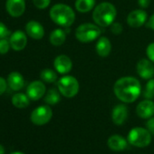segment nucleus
<instances>
[{"mask_svg": "<svg viewBox=\"0 0 154 154\" xmlns=\"http://www.w3.org/2000/svg\"><path fill=\"white\" fill-rule=\"evenodd\" d=\"M113 93L121 102L131 103L135 102L140 95L141 85L135 77L124 76L115 82Z\"/></svg>", "mask_w": 154, "mask_h": 154, "instance_id": "obj_1", "label": "nucleus"}, {"mask_svg": "<svg viewBox=\"0 0 154 154\" xmlns=\"http://www.w3.org/2000/svg\"><path fill=\"white\" fill-rule=\"evenodd\" d=\"M117 17L116 8L110 2H103L97 5L93 11L94 22L101 27H108Z\"/></svg>", "mask_w": 154, "mask_h": 154, "instance_id": "obj_2", "label": "nucleus"}, {"mask_svg": "<svg viewBox=\"0 0 154 154\" xmlns=\"http://www.w3.org/2000/svg\"><path fill=\"white\" fill-rule=\"evenodd\" d=\"M50 18L56 25L68 28L75 21V13L73 9L65 4H56L49 11Z\"/></svg>", "mask_w": 154, "mask_h": 154, "instance_id": "obj_3", "label": "nucleus"}, {"mask_svg": "<svg viewBox=\"0 0 154 154\" xmlns=\"http://www.w3.org/2000/svg\"><path fill=\"white\" fill-rule=\"evenodd\" d=\"M102 27L96 24L85 23L75 29V37L81 43H90L100 37Z\"/></svg>", "mask_w": 154, "mask_h": 154, "instance_id": "obj_4", "label": "nucleus"}, {"mask_svg": "<svg viewBox=\"0 0 154 154\" xmlns=\"http://www.w3.org/2000/svg\"><path fill=\"white\" fill-rule=\"evenodd\" d=\"M58 91L66 98H72L79 92V82L72 75H64L57 83Z\"/></svg>", "mask_w": 154, "mask_h": 154, "instance_id": "obj_5", "label": "nucleus"}, {"mask_svg": "<svg viewBox=\"0 0 154 154\" xmlns=\"http://www.w3.org/2000/svg\"><path fill=\"white\" fill-rule=\"evenodd\" d=\"M128 141L135 147H147L151 142V133L145 128L135 127L129 131Z\"/></svg>", "mask_w": 154, "mask_h": 154, "instance_id": "obj_6", "label": "nucleus"}, {"mask_svg": "<svg viewBox=\"0 0 154 154\" xmlns=\"http://www.w3.org/2000/svg\"><path fill=\"white\" fill-rule=\"evenodd\" d=\"M53 117V111L49 105H41L35 108L30 116L31 122L35 125H45Z\"/></svg>", "mask_w": 154, "mask_h": 154, "instance_id": "obj_7", "label": "nucleus"}, {"mask_svg": "<svg viewBox=\"0 0 154 154\" xmlns=\"http://www.w3.org/2000/svg\"><path fill=\"white\" fill-rule=\"evenodd\" d=\"M148 18V14L143 9H135L129 13L127 16V24L132 28H138L142 26Z\"/></svg>", "mask_w": 154, "mask_h": 154, "instance_id": "obj_8", "label": "nucleus"}, {"mask_svg": "<svg viewBox=\"0 0 154 154\" xmlns=\"http://www.w3.org/2000/svg\"><path fill=\"white\" fill-rule=\"evenodd\" d=\"M136 71L140 78L149 80L154 76V64L149 59H140L137 63Z\"/></svg>", "mask_w": 154, "mask_h": 154, "instance_id": "obj_9", "label": "nucleus"}, {"mask_svg": "<svg viewBox=\"0 0 154 154\" xmlns=\"http://www.w3.org/2000/svg\"><path fill=\"white\" fill-rule=\"evenodd\" d=\"M46 93V87L43 81H33L26 88V94L32 101H38Z\"/></svg>", "mask_w": 154, "mask_h": 154, "instance_id": "obj_10", "label": "nucleus"}, {"mask_svg": "<svg viewBox=\"0 0 154 154\" xmlns=\"http://www.w3.org/2000/svg\"><path fill=\"white\" fill-rule=\"evenodd\" d=\"M8 40L11 45V48L15 51H22L23 49L26 48L27 45L26 35L21 30H17L14 33H12Z\"/></svg>", "mask_w": 154, "mask_h": 154, "instance_id": "obj_11", "label": "nucleus"}, {"mask_svg": "<svg viewBox=\"0 0 154 154\" xmlns=\"http://www.w3.org/2000/svg\"><path fill=\"white\" fill-rule=\"evenodd\" d=\"M55 71L60 74H66L71 72L72 68V62L71 58L65 54H60L55 57L54 61Z\"/></svg>", "mask_w": 154, "mask_h": 154, "instance_id": "obj_12", "label": "nucleus"}, {"mask_svg": "<svg viewBox=\"0 0 154 154\" xmlns=\"http://www.w3.org/2000/svg\"><path fill=\"white\" fill-rule=\"evenodd\" d=\"M6 8L12 17H19L26 11V0H7Z\"/></svg>", "mask_w": 154, "mask_h": 154, "instance_id": "obj_13", "label": "nucleus"}, {"mask_svg": "<svg viewBox=\"0 0 154 154\" xmlns=\"http://www.w3.org/2000/svg\"><path fill=\"white\" fill-rule=\"evenodd\" d=\"M136 113L141 119H149L154 115V102L145 99L139 103L136 107Z\"/></svg>", "mask_w": 154, "mask_h": 154, "instance_id": "obj_14", "label": "nucleus"}, {"mask_svg": "<svg viewBox=\"0 0 154 154\" xmlns=\"http://www.w3.org/2000/svg\"><path fill=\"white\" fill-rule=\"evenodd\" d=\"M26 31L27 35L35 40H40L45 35L44 26L35 20H31L26 25Z\"/></svg>", "mask_w": 154, "mask_h": 154, "instance_id": "obj_15", "label": "nucleus"}, {"mask_svg": "<svg viewBox=\"0 0 154 154\" xmlns=\"http://www.w3.org/2000/svg\"><path fill=\"white\" fill-rule=\"evenodd\" d=\"M128 114L129 111L127 106L124 104H118L113 108L112 112V120L114 124L122 125L126 122Z\"/></svg>", "mask_w": 154, "mask_h": 154, "instance_id": "obj_16", "label": "nucleus"}, {"mask_svg": "<svg viewBox=\"0 0 154 154\" xmlns=\"http://www.w3.org/2000/svg\"><path fill=\"white\" fill-rule=\"evenodd\" d=\"M8 85L13 91H19L25 86V78L19 72H12L8 76Z\"/></svg>", "mask_w": 154, "mask_h": 154, "instance_id": "obj_17", "label": "nucleus"}, {"mask_svg": "<svg viewBox=\"0 0 154 154\" xmlns=\"http://www.w3.org/2000/svg\"><path fill=\"white\" fill-rule=\"evenodd\" d=\"M107 145L113 151H122L127 147V141L122 136L114 134L108 139Z\"/></svg>", "mask_w": 154, "mask_h": 154, "instance_id": "obj_18", "label": "nucleus"}, {"mask_svg": "<svg viewBox=\"0 0 154 154\" xmlns=\"http://www.w3.org/2000/svg\"><path fill=\"white\" fill-rule=\"evenodd\" d=\"M96 53L101 57H107L112 51V43L106 36L99 37L96 45H95Z\"/></svg>", "mask_w": 154, "mask_h": 154, "instance_id": "obj_19", "label": "nucleus"}, {"mask_svg": "<svg viewBox=\"0 0 154 154\" xmlns=\"http://www.w3.org/2000/svg\"><path fill=\"white\" fill-rule=\"evenodd\" d=\"M66 40V32L61 28L53 30L49 36V41L54 46H61Z\"/></svg>", "mask_w": 154, "mask_h": 154, "instance_id": "obj_20", "label": "nucleus"}, {"mask_svg": "<svg viewBox=\"0 0 154 154\" xmlns=\"http://www.w3.org/2000/svg\"><path fill=\"white\" fill-rule=\"evenodd\" d=\"M96 0H76L74 7L80 13H88L95 7Z\"/></svg>", "mask_w": 154, "mask_h": 154, "instance_id": "obj_21", "label": "nucleus"}, {"mask_svg": "<svg viewBox=\"0 0 154 154\" xmlns=\"http://www.w3.org/2000/svg\"><path fill=\"white\" fill-rule=\"evenodd\" d=\"M12 103L17 108L24 109L30 104V98L27 96V94H25L23 93H18L13 95Z\"/></svg>", "mask_w": 154, "mask_h": 154, "instance_id": "obj_22", "label": "nucleus"}, {"mask_svg": "<svg viewBox=\"0 0 154 154\" xmlns=\"http://www.w3.org/2000/svg\"><path fill=\"white\" fill-rule=\"evenodd\" d=\"M60 92L55 90V89H50L48 90V92L45 94V102L48 104V105H54L57 104L60 100H61V96H60Z\"/></svg>", "mask_w": 154, "mask_h": 154, "instance_id": "obj_23", "label": "nucleus"}, {"mask_svg": "<svg viewBox=\"0 0 154 154\" xmlns=\"http://www.w3.org/2000/svg\"><path fill=\"white\" fill-rule=\"evenodd\" d=\"M57 72L52 69H44L40 73V78L43 82L47 84H53L57 80Z\"/></svg>", "mask_w": 154, "mask_h": 154, "instance_id": "obj_24", "label": "nucleus"}, {"mask_svg": "<svg viewBox=\"0 0 154 154\" xmlns=\"http://www.w3.org/2000/svg\"><path fill=\"white\" fill-rule=\"evenodd\" d=\"M143 96L145 99H149V100H151L154 98V79L153 78L149 79L147 82L144 92H143Z\"/></svg>", "mask_w": 154, "mask_h": 154, "instance_id": "obj_25", "label": "nucleus"}, {"mask_svg": "<svg viewBox=\"0 0 154 154\" xmlns=\"http://www.w3.org/2000/svg\"><path fill=\"white\" fill-rule=\"evenodd\" d=\"M11 45L9 43V40L7 38L0 39V54H6L8 53Z\"/></svg>", "mask_w": 154, "mask_h": 154, "instance_id": "obj_26", "label": "nucleus"}, {"mask_svg": "<svg viewBox=\"0 0 154 154\" xmlns=\"http://www.w3.org/2000/svg\"><path fill=\"white\" fill-rule=\"evenodd\" d=\"M51 0H33L34 6L38 9H45L49 7Z\"/></svg>", "mask_w": 154, "mask_h": 154, "instance_id": "obj_27", "label": "nucleus"}, {"mask_svg": "<svg viewBox=\"0 0 154 154\" xmlns=\"http://www.w3.org/2000/svg\"><path fill=\"white\" fill-rule=\"evenodd\" d=\"M110 27H111L112 33L114 34V35H120L122 32V25L121 23H119V22H115L114 21L110 26Z\"/></svg>", "mask_w": 154, "mask_h": 154, "instance_id": "obj_28", "label": "nucleus"}, {"mask_svg": "<svg viewBox=\"0 0 154 154\" xmlns=\"http://www.w3.org/2000/svg\"><path fill=\"white\" fill-rule=\"evenodd\" d=\"M9 35H10V31L8 28V26L2 22H0V39L7 38Z\"/></svg>", "mask_w": 154, "mask_h": 154, "instance_id": "obj_29", "label": "nucleus"}, {"mask_svg": "<svg viewBox=\"0 0 154 154\" xmlns=\"http://www.w3.org/2000/svg\"><path fill=\"white\" fill-rule=\"evenodd\" d=\"M146 54L148 56V59H149L152 63H154V42L148 45L146 48Z\"/></svg>", "mask_w": 154, "mask_h": 154, "instance_id": "obj_30", "label": "nucleus"}, {"mask_svg": "<svg viewBox=\"0 0 154 154\" xmlns=\"http://www.w3.org/2000/svg\"><path fill=\"white\" fill-rule=\"evenodd\" d=\"M146 129L151 133V135H154V116L149 118L146 122Z\"/></svg>", "mask_w": 154, "mask_h": 154, "instance_id": "obj_31", "label": "nucleus"}, {"mask_svg": "<svg viewBox=\"0 0 154 154\" xmlns=\"http://www.w3.org/2000/svg\"><path fill=\"white\" fill-rule=\"evenodd\" d=\"M8 85V81L5 80L3 77H0V95H2L6 92Z\"/></svg>", "mask_w": 154, "mask_h": 154, "instance_id": "obj_32", "label": "nucleus"}, {"mask_svg": "<svg viewBox=\"0 0 154 154\" xmlns=\"http://www.w3.org/2000/svg\"><path fill=\"white\" fill-rule=\"evenodd\" d=\"M146 26L151 30H154V14L148 19V21L146 22Z\"/></svg>", "mask_w": 154, "mask_h": 154, "instance_id": "obj_33", "label": "nucleus"}, {"mask_svg": "<svg viewBox=\"0 0 154 154\" xmlns=\"http://www.w3.org/2000/svg\"><path fill=\"white\" fill-rule=\"evenodd\" d=\"M138 4L141 8H147L150 4V0H138Z\"/></svg>", "mask_w": 154, "mask_h": 154, "instance_id": "obj_34", "label": "nucleus"}, {"mask_svg": "<svg viewBox=\"0 0 154 154\" xmlns=\"http://www.w3.org/2000/svg\"><path fill=\"white\" fill-rule=\"evenodd\" d=\"M6 150H5V148L3 147V145L0 144V154H5Z\"/></svg>", "mask_w": 154, "mask_h": 154, "instance_id": "obj_35", "label": "nucleus"}, {"mask_svg": "<svg viewBox=\"0 0 154 154\" xmlns=\"http://www.w3.org/2000/svg\"><path fill=\"white\" fill-rule=\"evenodd\" d=\"M10 154H25V153H23V152H20V151H15V152H12V153H10Z\"/></svg>", "mask_w": 154, "mask_h": 154, "instance_id": "obj_36", "label": "nucleus"}]
</instances>
